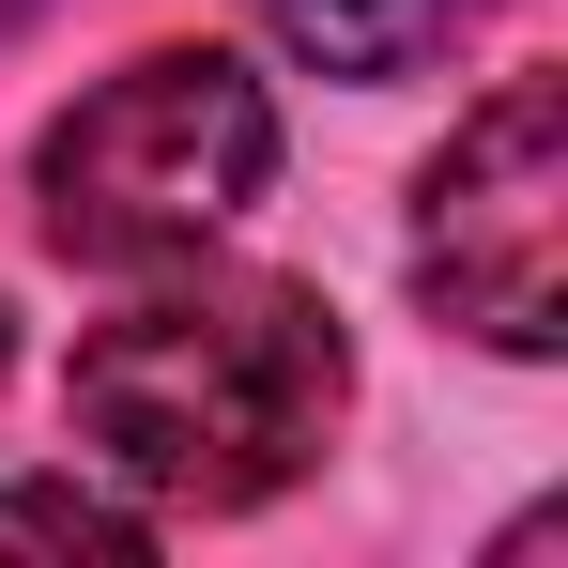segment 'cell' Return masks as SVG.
Wrapping results in <instances>:
<instances>
[{
  "label": "cell",
  "mask_w": 568,
  "mask_h": 568,
  "mask_svg": "<svg viewBox=\"0 0 568 568\" xmlns=\"http://www.w3.org/2000/svg\"><path fill=\"white\" fill-rule=\"evenodd\" d=\"M354 399V354L323 323V292L246 277V262H170L154 292H123L78 369H62V415H78V462L139 507V523H231L323 462Z\"/></svg>",
  "instance_id": "cell-1"
},
{
  "label": "cell",
  "mask_w": 568,
  "mask_h": 568,
  "mask_svg": "<svg viewBox=\"0 0 568 568\" xmlns=\"http://www.w3.org/2000/svg\"><path fill=\"white\" fill-rule=\"evenodd\" d=\"M277 185V93L231 47H139L31 139V215L62 262H185Z\"/></svg>",
  "instance_id": "cell-2"
},
{
  "label": "cell",
  "mask_w": 568,
  "mask_h": 568,
  "mask_svg": "<svg viewBox=\"0 0 568 568\" xmlns=\"http://www.w3.org/2000/svg\"><path fill=\"white\" fill-rule=\"evenodd\" d=\"M415 292L523 369L568 338V78L523 62L446 123L415 170Z\"/></svg>",
  "instance_id": "cell-3"
},
{
  "label": "cell",
  "mask_w": 568,
  "mask_h": 568,
  "mask_svg": "<svg viewBox=\"0 0 568 568\" xmlns=\"http://www.w3.org/2000/svg\"><path fill=\"white\" fill-rule=\"evenodd\" d=\"M262 31H277L292 62H323V78H415V62H446L491 0H246Z\"/></svg>",
  "instance_id": "cell-4"
},
{
  "label": "cell",
  "mask_w": 568,
  "mask_h": 568,
  "mask_svg": "<svg viewBox=\"0 0 568 568\" xmlns=\"http://www.w3.org/2000/svg\"><path fill=\"white\" fill-rule=\"evenodd\" d=\"M0 538H47V554H139L154 523L108 507V491H0Z\"/></svg>",
  "instance_id": "cell-5"
},
{
  "label": "cell",
  "mask_w": 568,
  "mask_h": 568,
  "mask_svg": "<svg viewBox=\"0 0 568 568\" xmlns=\"http://www.w3.org/2000/svg\"><path fill=\"white\" fill-rule=\"evenodd\" d=\"M16 16H31V0H0V31H16Z\"/></svg>",
  "instance_id": "cell-6"
},
{
  "label": "cell",
  "mask_w": 568,
  "mask_h": 568,
  "mask_svg": "<svg viewBox=\"0 0 568 568\" xmlns=\"http://www.w3.org/2000/svg\"><path fill=\"white\" fill-rule=\"evenodd\" d=\"M0 354H16V323H0Z\"/></svg>",
  "instance_id": "cell-7"
}]
</instances>
